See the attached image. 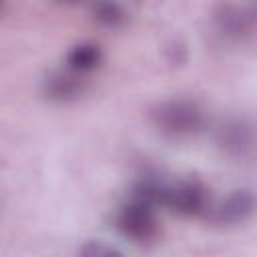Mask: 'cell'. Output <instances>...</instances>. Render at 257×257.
I'll return each mask as SVG.
<instances>
[{"instance_id":"7a4b0ae2","label":"cell","mask_w":257,"mask_h":257,"mask_svg":"<svg viewBox=\"0 0 257 257\" xmlns=\"http://www.w3.org/2000/svg\"><path fill=\"white\" fill-rule=\"evenodd\" d=\"M159 205L185 217H197L211 209V199L207 189L197 181H181L175 185L159 183Z\"/></svg>"},{"instance_id":"3957f363","label":"cell","mask_w":257,"mask_h":257,"mask_svg":"<svg viewBox=\"0 0 257 257\" xmlns=\"http://www.w3.org/2000/svg\"><path fill=\"white\" fill-rule=\"evenodd\" d=\"M155 207H157L155 203H151L143 195L135 193V197L118 211L116 225H118L120 233L139 243L151 241L159 231Z\"/></svg>"},{"instance_id":"30bf717a","label":"cell","mask_w":257,"mask_h":257,"mask_svg":"<svg viewBox=\"0 0 257 257\" xmlns=\"http://www.w3.org/2000/svg\"><path fill=\"white\" fill-rule=\"evenodd\" d=\"M84 253H90V255H112V253H116V249L102 247V245H90V247L84 249Z\"/></svg>"},{"instance_id":"52a82bcc","label":"cell","mask_w":257,"mask_h":257,"mask_svg":"<svg viewBox=\"0 0 257 257\" xmlns=\"http://www.w3.org/2000/svg\"><path fill=\"white\" fill-rule=\"evenodd\" d=\"M102 60L100 48L96 44L84 42V44H76L68 54H66V68L76 72V74H86L90 70H94Z\"/></svg>"},{"instance_id":"8fae6325","label":"cell","mask_w":257,"mask_h":257,"mask_svg":"<svg viewBox=\"0 0 257 257\" xmlns=\"http://www.w3.org/2000/svg\"><path fill=\"white\" fill-rule=\"evenodd\" d=\"M0 6H2V0H0Z\"/></svg>"},{"instance_id":"ba28073f","label":"cell","mask_w":257,"mask_h":257,"mask_svg":"<svg viewBox=\"0 0 257 257\" xmlns=\"http://www.w3.org/2000/svg\"><path fill=\"white\" fill-rule=\"evenodd\" d=\"M80 92L76 72H56L46 80V94L54 100H70Z\"/></svg>"},{"instance_id":"8992f818","label":"cell","mask_w":257,"mask_h":257,"mask_svg":"<svg viewBox=\"0 0 257 257\" xmlns=\"http://www.w3.org/2000/svg\"><path fill=\"white\" fill-rule=\"evenodd\" d=\"M255 209V197L251 191L241 189L231 193L217 209H215V221L227 223V225H241L251 219Z\"/></svg>"},{"instance_id":"9c48e42d","label":"cell","mask_w":257,"mask_h":257,"mask_svg":"<svg viewBox=\"0 0 257 257\" xmlns=\"http://www.w3.org/2000/svg\"><path fill=\"white\" fill-rule=\"evenodd\" d=\"M94 14H96V18H98L100 22H104V24H108V26H114V24H118V22L122 20V10H120V6H118L116 2H112V0H100V2L94 6Z\"/></svg>"},{"instance_id":"6da1fadb","label":"cell","mask_w":257,"mask_h":257,"mask_svg":"<svg viewBox=\"0 0 257 257\" xmlns=\"http://www.w3.org/2000/svg\"><path fill=\"white\" fill-rule=\"evenodd\" d=\"M151 116L155 126L169 139H189L205 126L203 108L189 98L163 100L153 108Z\"/></svg>"},{"instance_id":"277c9868","label":"cell","mask_w":257,"mask_h":257,"mask_svg":"<svg viewBox=\"0 0 257 257\" xmlns=\"http://www.w3.org/2000/svg\"><path fill=\"white\" fill-rule=\"evenodd\" d=\"M215 26L223 38L233 42H243L253 34L255 28L253 10L245 6L227 4L215 14Z\"/></svg>"},{"instance_id":"5b68a950","label":"cell","mask_w":257,"mask_h":257,"mask_svg":"<svg viewBox=\"0 0 257 257\" xmlns=\"http://www.w3.org/2000/svg\"><path fill=\"white\" fill-rule=\"evenodd\" d=\"M219 145L231 157H247L253 151V126L245 118H231L219 131Z\"/></svg>"}]
</instances>
